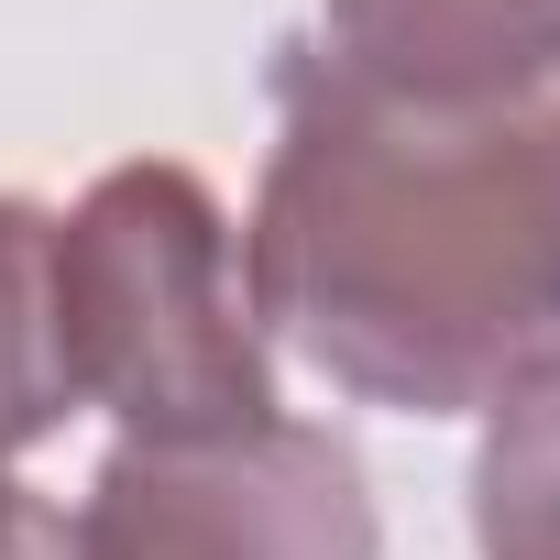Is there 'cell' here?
<instances>
[{
    "instance_id": "3",
    "label": "cell",
    "mask_w": 560,
    "mask_h": 560,
    "mask_svg": "<svg viewBox=\"0 0 560 560\" xmlns=\"http://www.w3.org/2000/svg\"><path fill=\"white\" fill-rule=\"evenodd\" d=\"M78 538L89 560H385L352 440L287 407L220 440H121L78 505Z\"/></svg>"
},
{
    "instance_id": "4",
    "label": "cell",
    "mask_w": 560,
    "mask_h": 560,
    "mask_svg": "<svg viewBox=\"0 0 560 560\" xmlns=\"http://www.w3.org/2000/svg\"><path fill=\"white\" fill-rule=\"evenodd\" d=\"M330 56L407 100L560 89V0H319Z\"/></svg>"
},
{
    "instance_id": "6",
    "label": "cell",
    "mask_w": 560,
    "mask_h": 560,
    "mask_svg": "<svg viewBox=\"0 0 560 560\" xmlns=\"http://www.w3.org/2000/svg\"><path fill=\"white\" fill-rule=\"evenodd\" d=\"M67 363H56V209L0 198V462L67 429Z\"/></svg>"
},
{
    "instance_id": "2",
    "label": "cell",
    "mask_w": 560,
    "mask_h": 560,
    "mask_svg": "<svg viewBox=\"0 0 560 560\" xmlns=\"http://www.w3.org/2000/svg\"><path fill=\"white\" fill-rule=\"evenodd\" d=\"M56 363L121 440H220L275 418L242 231L198 165H110L56 220Z\"/></svg>"
},
{
    "instance_id": "5",
    "label": "cell",
    "mask_w": 560,
    "mask_h": 560,
    "mask_svg": "<svg viewBox=\"0 0 560 560\" xmlns=\"http://www.w3.org/2000/svg\"><path fill=\"white\" fill-rule=\"evenodd\" d=\"M472 549L483 560H560V352H538L472 440Z\"/></svg>"
},
{
    "instance_id": "1",
    "label": "cell",
    "mask_w": 560,
    "mask_h": 560,
    "mask_svg": "<svg viewBox=\"0 0 560 560\" xmlns=\"http://www.w3.org/2000/svg\"><path fill=\"white\" fill-rule=\"evenodd\" d=\"M242 275L253 319L352 407H494L560 352V89L407 100L287 45Z\"/></svg>"
},
{
    "instance_id": "7",
    "label": "cell",
    "mask_w": 560,
    "mask_h": 560,
    "mask_svg": "<svg viewBox=\"0 0 560 560\" xmlns=\"http://www.w3.org/2000/svg\"><path fill=\"white\" fill-rule=\"evenodd\" d=\"M0 560H89V538H78V516L56 494H34V483L0 472Z\"/></svg>"
}]
</instances>
